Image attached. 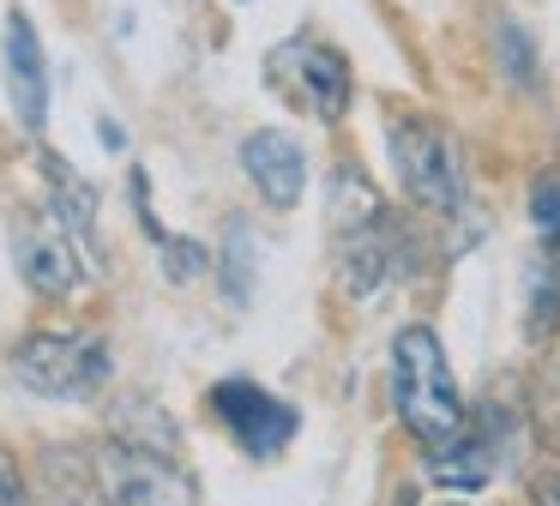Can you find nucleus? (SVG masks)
<instances>
[{"label":"nucleus","instance_id":"nucleus-1","mask_svg":"<svg viewBox=\"0 0 560 506\" xmlns=\"http://www.w3.org/2000/svg\"><path fill=\"white\" fill-rule=\"evenodd\" d=\"M392 404H398L404 428L428 446H446L464 428V398L446 368V349L428 325H404L392 344Z\"/></svg>","mask_w":560,"mask_h":506},{"label":"nucleus","instance_id":"nucleus-2","mask_svg":"<svg viewBox=\"0 0 560 506\" xmlns=\"http://www.w3.org/2000/svg\"><path fill=\"white\" fill-rule=\"evenodd\" d=\"M103 506H199V482L175 464L163 446H139V440H115L97 452L91 464Z\"/></svg>","mask_w":560,"mask_h":506},{"label":"nucleus","instance_id":"nucleus-3","mask_svg":"<svg viewBox=\"0 0 560 506\" xmlns=\"http://www.w3.org/2000/svg\"><path fill=\"white\" fill-rule=\"evenodd\" d=\"M13 373L43 398H97L115 380V356L103 337H85V332H67V337L37 332L19 344Z\"/></svg>","mask_w":560,"mask_h":506},{"label":"nucleus","instance_id":"nucleus-4","mask_svg":"<svg viewBox=\"0 0 560 506\" xmlns=\"http://www.w3.org/2000/svg\"><path fill=\"white\" fill-rule=\"evenodd\" d=\"M392 163H398V181L416 205L428 211H458L464 205V157L452 127L440 120H398L392 127Z\"/></svg>","mask_w":560,"mask_h":506},{"label":"nucleus","instance_id":"nucleus-5","mask_svg":"<svg viewBox=\"0 0 560 506\" xmlns=\"http://www.w3.org/2000/svg\"><path fill=\"white\" fill-rule=\"evenodd\" d=\"M266 79L278 84L295 108H307V115H319V120H343L350 91H355L350 60L331 43H319V36H290V43H278L266 55Z\"/></svg>","mask_w":560,"mask_h":506},{"label":"nucleus","instance_id":"nucleus-6","mask_svg":"<svg viewBox=\"0 0 560 506\" xmlns=\"http://www.w3.org/2000/svg\"><path fill=\"white\" fill-rule=\"evenodd\" d=\"M211 410H218V422L235 434V446H242L247 458H271L295 440V410L254 380H223L218 392H211Z\"/></svg>","mask_w":560,"mask_h":506},{"label":"nucleus","instance_id":"nucleus-7","mask_svg":"<svg viewBox=\"0 0 560 506\" xmlns=\"http://www.w3.org/2000/svg\"><path fill=\"white\" fill-rule=\"evenodd\" d=\"M19 272L37 296L61 301L79 289V248H73V229L61 223L55 211H37L19 223Z\"/></svg>","mask_w":560,"mask_h":506},{"label":"nucleus","instance_id":"nucleus-8","mask_svg":"<svg viewBox=\"0 0 560 506\" xmlns=\"http://www.w3.org/2000/svg\"><path fill=\"white\" fill-rule=\"evenodd\" d=\"M506 464V410H482V416H464V428L446 446H434V482H488Z\"/></svg>","mask_w":560,"mask_h":506},{"label":"nucleus","instance_id":"nucleus-9","mask_svg":"<svg viewBox=\"0 0 560 506\" xmlns=\"http://www.w3.org/2000/svg\"><path fill=\"white\" fill-rule=\"evenodd\" d=\"M7 91H13V115L25 133H43L49 120V60H43L37 24L25 12L7 19Z\"/></svg>","mask_w":560,"mask_h":506},{"label":"nucleus","instance_id":"nucleus-10","mask_svg":"<svg viewBox=\"0 0 560 506\" xmlns=\"http://www.w3.org/2000/svg\"><path fill=\"white\" fill-rule=\"evenodd\" d=\"M242 169L259 187V199L278 205V211H290V205L307 193V157H302V145H295L290 133H278V127L254 133V139L242 145Z\"/></svg>","mask_w":560,"mask_h":506},{"label":"nucleus","instance_id":"nucleus-11","mask_svg":"<svg viewBox=\"0 0 560 506\" xmlns=\"http://www.w3.org/2000/svg\"><path fill=\"white\" fill-rule=\"evenodd\" d=\"M223 301L230 308H247L254 301V223L247 217H230V229H223Z\"/></svg>","mask_w":560,"mask_h":506},{"label":"nucleus","instance_id":"nucleus-12","mask_svg":"<svg viewBox=\"0 0 560 506\" xmlns=\"http://www.w3.org/2000/svg\"><path fill=\"white\" fill-rule=\"evenodd\" d=\"M49 181H55V205H49V211L61 217L67 229H73V241H85V248H91V223H97V187H85V181H79L73 169L61 163V157H49Z\"/></svg>","mask_w":560,"mask_h":506},{"label":"nucleus","instance_id":"nucleus-13","mask_svg":"<svg viewBox=\"0 0 560 506\" xmlns=\"http://www.w3.org/2000/svg\"><path fill=\"white\" fill-rule=\"evenodd\" d=\"M494 43H500V72H506L512 84H524V91H536V55H530V36H524V24L500 19V24H494Z\"/></svg>","mask_w":560,"mask_h":506},{"label":"nucleus","instance_id":"nucleus-14","mask_svg":"<svg viewBox=\"0 0 560 506\" xmlns=\"http://www.w3.org/2000/svg\"><path fill=\"white\" fill-rule=\"evenodd\" d=\"M206 265H211V253L199 248V241H170V235H163V272H170L175 284H194Z\"/></svg>","mask_w":560,"mask_h":506},{"label":"nucleus","instance_id":"nucleus-15","mask_svg":"<svg viewBox=\"0 0 560 506\" xmlns=\"http://www.w3.org/2000/svg\"><path fill=\"white\" fill-rule=\"evenodd\" d=\"M530 217H536V229H542V235L560 248V175H542V181H536Z\"/></svg>","mask_w":560,"mask_h":506},{"label":"nucleus","instance_id":"nucleus-16","mask_svg":"<svg viewBox=\"0 0 560 506\" xmlns=\"http://www.w3.org/2000/svg\"><path fill=\"white\" fill-rule=\"evenodd\" d=\"M0 506H25V476H19L13 452H0Z\"/></svg>","mask_w":560,"mask_h":506},{"label":"nucleus","instance_id":"nucleus-17","mask_svg":"<svg viewBox=\"0 0 560 506\" xmlns=\"http://www.w3.org/2000/svg\"><path fill=\"white\" fill-rule=\"evenodd\" d=\"M536 506H560V476H542V482H536Z\"/></svg>","mask_w":560,"mask_h":506},{"label":"nucleus","instance_id":"nucleus-18","mask_svg":"<svg viewBox=\"0 0 560 506\" xmlns=\"http://www.w3.org/2000/svg\"><path fill=\"white\" fill-rule=\"evenodd\" d=\"M97 127H103V145H109V151H121V145H127V133L115 127V120H97Z\"/></svg>","mask_w":560,"mask_h":506},{"label":"nucleus","instance_id":"nucleus-19","mask_svg":"<svg viewBox=\"0 0 560 506\" xmlns=\"http://www.w3.org/2000/svg\"><path fill=\"white\" fill-rule=\"evenodd\" d=\"M446 506H458V501H446Z\"/></svg>","mask_w":560,"mask_h":506}]
</instances>
